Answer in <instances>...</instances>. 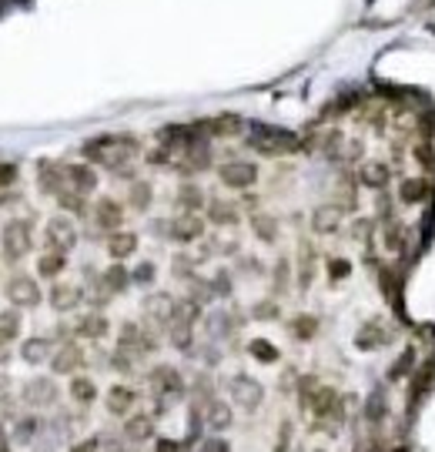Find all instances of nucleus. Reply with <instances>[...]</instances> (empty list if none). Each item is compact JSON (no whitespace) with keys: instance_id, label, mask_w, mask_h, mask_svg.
<instances>
[{"instance_id":"46","label":"nucleus","mask_w":435,"mask_h":452,"mask_svg":"<svg viewBox=\"0 0 435 452\" xmlns=\"http://www.w3.org/2000/svg\"><path fill=\"white\" fill-rule=\"evenodd\" d=\"M157 452H181V446H178V442L161 439V442H157Z\"/></svg>"},{"instance_id":"44","label":"nucleus","mask_w":435,"mask_h":452,"mask_svg":"<svg viewBox=\"0 0 435 452\" xmlns=\"http://www.w3.org/2000/svg\"><path fill=\"white\" fill-rule=\"evenodd\" d=\"M13 178H17V168L13 165H0V188H7Z\"/></svg>"},{"instance_id":"45","label":"nucleus","mask_w":435,"mask_h":452,"mask_svg":"<svg viewBox=\"0 0 435 452\" xmlns=\"http://www.w3.org/2000/svg\"><path fill=\"white\" fill-rule=\"evenodd\" d=\"M201 452H228V446H225V442H218V439H211V442L201 446Z\"/></svg>"},{"instance_id":"6","label":"nucleus","mask_w":435,"mask_h":452,"mask_svg":"<svg viewBox=\"0 0 435 452\" xmlns=\"http://www.w3.org/2000/svg\"><path fill=\"white\" fill-rule=\"evenodd\" d=\"M218 178H221V184H228L234 191H248L258 181V168L248 165V161H228V165L218 168Z\"/></svg>"},{"instance_id":"22","label":"nucleus","mask_w":435,"mask_h":452,"mask_svg":"<svg viewBox=\"0 0 435 452\" xmlns=\"http://www.w3.org/2000/svg\"><path fill=\"white\" fill-rule=\"evenodd\" d=\"M311 278H315V248L302 238V245H298V288H308Z\"/></svg>"},{"instance_id":"28","label":"nucleus","mask_w":435,"mask_h":452,"mask_svg":"<svg viewBox=\"0 0 435 452\" xmlns=\"http://www.w3.org/2000/svg\"><path fill=\"white\" fill-rule=\"evenodd\" d=\"M67 265V255L64 251H44L37 258V275H44V278H57L61 271H64Z\"/></svg>"},{"instance_id":"31","label":"nucleus","mask_w":435,"mask_h":452,"mask_svg":"<svg viewBox=\"0 0 435 452\" xmlns=\"http://www.w3.org/2000/svg\"><path fill=\"white\" fill-rule=\"evenodd\" d=\"M288 328H292L294 338L308 342V338H315V332H318V319L315 315H294L292 322H288Z\"/></svg>"},{"instance_id":"2","label":"nucleus","mask_w":435,"mask_h":452,"mask_svg":"<svg viewBox=\"0 0 435 452\" xmlns=\"http://www.w3.org/2000/svg\"><path fill=\"white\" fill-rule=\"evenodd\" d=\"M30 251V221L27 218H13L4 228V255L11 261H20Z\"/></svg>"},{"instance_id":"16","label":"nucleus","mask_w":435,"mask_h":452,"mask_svg":"<svg viewBox=\"0 0 435 452\" xmlns=\"http://www.w3.org/2000/svg\"><path fill=\"white\" fill-rule=\"evenodd\" d=\"M64 178L71 181V188L81 194H88L97 188V174H94L90 165H64Z\"/></svg>"},{"instance_id":"27","label":"nucleus","mask_w":435,"mask_h":452,"mask_svg":"<svg viewBox=\"0 0 435 452\" xmlns=\"http://www.w3.org/2000/svg\"><path fill=\"white\" fill-rule=\"evenodd\" d=\"M20 355H24L30 365H40V362L54 359L51 355V338H27L24 349H20Z\"/></svg>"},{"instance_id":"43","label":"nucleus","mask_w":435,"mask_h":452,"mask_svg":"<svg viewBox=\"0 0 435 452\" xmlns=\"http://www.w3.org/2000/svg\"><path fill=\"white\" fill-rule=\"evenodd\" d=\"M134 282H154V265L151 261H144L141 268L134 271Z\"/></svg>"},{"instance_id":"33","label":"nucleus","mask_w":435,"mask_h":452,"mask_svg":"<svg viewBox=\"0 0 435 452\" xmlns=\"http://www.w3.org/2000/svg\"><path fill=\"white\" fill-rule=\"evenodd\" d=\"M251 228H255V234L261 242H275V238H278V218H271V215H261V211H258L255 218H251Z\"/></svg>"},{"instance_id":"34","label":"nucleus","mask_w":435,"mask_h":452,"mask_svg":"<svg viewBox=\"0 0 435 452\" xmlns=\"http://www.w3.org/2000/svg\"><path fill=\"white\" fill-rule=\"evenodd\" d=\"M128 205L134 208V211H144V208L151 205V184H148V181H134V184H131Z\"/></svg>"},{"instance_id":"8","label":"nucleus","mask_w":435,"mask_h":452,"mask_svg":"<svg viewBox=\"0 0 435 452\" xmlns=\"http://www.w3.org/2000/svg\"><path fill=\"white\" fill-rule=\"evenodd\" d=\"M7 298H11L17 309H30V305L40 302V288L30 275H13L11 282H7Z\"/></svg>"},{"instance_id":"9","label":"nucleus","mask_w":435,"mask_h":452,"mask_svg":"<svg viewBox=\"0 0 435 452\" xmlns=\"http://www.w3.org/2000/svg\"><path fill=\"white\" fill-rule=\"evenodd\" d=\"M151 388L161 396V399H178L181 392H184V379H181L178 369L157 365V369L151 372Z\"/></svg>"},{"instance_id":"19","label":"nucleus","mask_w":435,"mask_h":452,"mask_svg":"<svg viewBox=\"0 0 435 452\" xmlns=\"http://www.w3.org/2000/svg\"><path fill=\"white\" fill-rule=\"evenodd\" d=\"M107 328H111V322L104 319L101 311H90V315H81L74 325V332L81 338H104L107 335Z\"/></svg>"},{"instance_id":"40","label":"nucleus","mask_w":435,"mask_h":452,"mask_svg":"<svg viewBox=\"0 0 435 452\" xmlns=\"http://www.w3.org/2000/svg\"><path fill=\"white\" fill-rule=\"evenodd\" d=\"M37 419H24V422H17V429H13V442H30V436L37 432Z\"/></svg>"},{"instance_id":"48","label":"nucleus","mask_w":435,"mask_h":452,"mask_svg":"<svg viewBox=\"0 0 435 452\" xmlns=\"http://www.w3.org/2000/svg\"><path fill=\"white\" fill-rule=\"evenodd\" d=\"M0 452H7V436H4V429H0Z\"/></svg>"},{"instance_id":"18","label":"nucleus","mask_w":435,"mask_h":452,"mask_svg":"<svg viewBox=\"0 0 435 452\" xmlns=\"http://www.w3.org/2000/svg\"><path fill=\"white\" fill-rule=\"evenodd\" d=\"M97 285H101V292L107 298L111 295H121L124 288L131 285V275L124 271V265H111V268L104 271V275H97Z\"/></svg>"},{"instance_id":"25","label":"nucleus","mask_w":435,"mask_h":452,"mask_svg":"<svg viewBox=\"0 0 435 452\" xmlns=\"http://www.w3.org/2000/svg\"><path fill=\"white\" fill-rule=\"evenodd\" d=\"M151 432H154V419H151V415H131L128 422H124V439H131V442L151 439Z\"/></svg>"},{"instance_id":"4","label":"nucleus","mask_w":435,"mask_h":452,"mask_svg":"<svg viewBox=\"0 0 435 452\" xmlns=\"http://www.w3.org/2000/svg\"><path fill=\"white\" fill-rule=\"evenodd\" d=\"M228 392H231V399L238 402L242 409H248V412H255L258 405H261V399H265L261 382H255L251 375H234L228 382Z\"/></svg>"},{"instance_id":"49","label":"nucleus","mask_w":435,"mask_h":452,"mask_svg":"<svg viewBox=\"0 0 435 452\" xmlns=\"http://www.w3.org/2000/svg\"><path fill=\"white\" fill-rule=\"evenodd\" d=\"M7 355H11V349H7V345H0V362H7Z\"/></svg>"},{"instance_id":"23","label":"nucleus","mask_w":435,"mask_h":452,"mask_svg":"<svg viewBox=\"0 0 435 452\" xmlns=\"http://www.w3.org/2000/svg\"><path fill=\"white\" fill-rule=\"evenodd\" d=\"M67 392H71V399H74L77 405H90V402L97 399V386H94L90 375H74Z\"/></svg>"},{"instance_id":"39","label":"nucleus","mask_w":435,"mask_h":452,"mask_svg":"<svg viewBox=\"0 0 435 452\" xmlns=\"http://www.w3.org/2000/svg\"><path fill=\"white\" fill-rule=\"evenodd\" d=\"M251 315L261 319V322H275V319L282 315V309H278V302H275V298H265V302H258L255 309H251Z\"/></svg>"},{"instance_id":"10","label":"nucleus","mask_w":435,"mask_h":452,"mask_svg":"<svg viewBox=\"0 0 435 452\" xmlns=\"http://www.w3.org/2000/svg\"><path fill=\"white\" fill-rule=\"evenodd\" d=\"M342 221H345V211L335 205H321L311 211V232L315 234H335L338 228H342Z\"/></svg>"},{"instance_id":"3","label":"nucleus","mask_w":435,"mask_h":452,"mask_svg":"<svg viewBox=\"0 0 435 452\" xmlns=\"http://www.w3.org/2000/svg\"><path fill=\"white\" fill-rule=\"evenodd\" d=\"M167 232V238L171 242H181V245H191V242H198L201 234H205V221L198 218V215H188V211H181L178 218H171L167 225H161Z\"/></svg>"},{"instance_id":"38","label":"nucleus","mask_w":435,"mask_h":452,"mask_svg":"<svg viewBox=\"0 0 435 452\" xmlns=\"http://www.w3.org/2000/svg\"><path fill=\"white\" fill-rule=\"evenodd\" d=\"M412 155H415V161L422 165V168H429V171H435V148H432V141H419L415 148H412Z\"/></svg>"},{"instance_id":"24","label":"nucleus","mask_w":435,"mask_h":452,"mask_svg":"<svg viewBox=\"0 0 435 452\" xmlns=\"http://www.w3.org/2000/svg\"><path fill=\"white\" fill-rule=\"evenodd\" d=\"M242 128V117L234 114H221V117H211V121H205L201 124V134H215V138H228V134H234V131Z\"/></svg>"},{"instance_id":"30","label":"nucleus","mask_w":435,"mask_h":452,"mask_svg":"<svg viewBox=\"0 0 435 452\" xmlns=\"http://www.w3.org/2000/svg\"><path fill=\"white\" fill-rule=\"evenodd\" d=\"M208 221L215 225H234L238 221V205H228V201H208Z\"/></svg>"},{"instance_id":"13","label":"nucleus","mask_w":435,"mask_h":452,"mask_svg":"<svg viewBox=\"0 0 435 452\" xmlns=\"http://www.w3.org/2000/svg\"><path fill=\"white\" fill-rule=\"evenodd\" d=\"M432 198V178H402L398 181V201L402 205H422Z\"/></svg>"},{"instance_id":"7","label":"nucleus","mask_w":435,"mask_h":452,"mask_svg":"<svg viewBox=\"0 0 435 452\" xmlns=\"http://www.w3.org/2000/svg\"><path fill=\"white\" fill-rule=\"evenodd\" d=\"M385 345H388V325H385L382 319H369V322L355 332V349L379 352V349H385Z\"/></svg>"},{"instance_id":"20","label":"nucleus","mask_w":435,"mask_h":452,"mask_svg":"<svg viewBox=\"0 0 435 452\" xmlns=\"http://www.w3.org/2000/svg\"><path fill=\"white\" fill-rule=\"evenodd\" d=\"M84 302V292L77 288V285H54L51 288V305L57 311H71V309H77Z\"/></svg>"},{"instance_id":"37","label":"nucleus","mask_w":435,"mask_h":452,"mask_svg":"<svg viewBox=\"0 0 435 452\" xmlns=\"http://www.w3.org/2000/svg\"><path fill=\"white\" fill-rule=\"evenodd\" d=\"M248 352H251L258 362H278V349H275L271 342H265V338H255V342L248 345Z\"/></svg>"},{"instance_id":"14","label":"nucleus","mask_w":435,"mask_h":452,"mask_svg":"<svg viewBox=\"0 0 435 452\" xmlns=\"http://www.w3.org/2000/svg\"><path fill=\"white\" fill-rule=\"evenodd\" d=\"M121 221H124V208L117 205L114 198H101V201L94 205V225H97V228H104V232H117Z\"/></svg>"},{"instance_id":"36","label":"nucleus","mask_w":435,"mask_h":452,"mask_svg":"<svg viewBox=\"0 0 435 452\" xmlns=\"http://www.w3.org/2000/svg\"><path fill=\"white\" fill-rule=\"evenodd\" d=\"M371 234H375V221L371 218H355L352 221V238L359 245H371Z\"/></svg>"},{"instance_id":"11","label":"nucleus","mask_w":435,"mask_h":452,"mask_svg":"<svg viewBox=\"0 0 435 452\" xmlns=\"http://www.w3.org/2000/svg\"><path fill=\"white\" fill-rule=\"evenodd\" d=\"M359 184H365L371 191H385L392 184V165H385V161H365L359 168Z\"/></svg>"},{"instance_id":"29","label":"nucleus","mask_w":435,"mask_h":452,"mask_svg":"<svg viewBox=\"0 0 435 452\" xmlns=\"http://www.w3.org/2000/svg\"><path fill=\"white\" fill-rule=\"evenodd\" d=\"M178 205H181V211L194 215V211H201V208H205V194H201L198 184H181L178 188Z\"/></svg>"},{"instance_id":"42","label":"nucleus","mask_w":435,"mask_h":452,"mask_svg":"<svg viewBox=\"0 0 435 452\" xmlns=\"http://www.w3.org/2000/svg\"><path fill=\"white\" fill-rule=\"evenodd\" d=\"M288 278H292V268H288V261H278V268H275V295H285V288H288Z\"/></svg>"},{"instance_id":"26","label":"nucleus","mask_w":435,"mask_h":452,"mask_svg":"<svg viewBox=\"0 0 435 452\" xmlns=\"http://www.w3.org/2000/svg\"><path fill=\"white\" fill-rule=\"evenodd\" d=\"M231 419H234V415H231V405H228V402H221V399L208 402L205 422H208L211 429H218V432H221V429H228V426H231Z\"/></svg>"},{"instance_id":"47","label":"nucleus","mask_w":435,"mask_h":452,"mask_svg":"<svg viewBox=\"0 0 435 452\" xmlns=\"http://www.w3.org/2000/svg\"><path fill=\"white\" fill-rule=\"evenodd\" d=\"M94 449H97V442L90 439V442H81V446H77L74 452H94Z\"/></svg>"},{"instance_id":"5","label":"nucleus","mask_w":435,"mask_h":452,"mask_svg":"<svg viewBox=\"0 0 435 452\" xmlns=\"http://www.w3.org/2000/svg\"><path fill=\"white\" fill-rule=\"evenodd\" d=\"M44 238H47V251H71V248L77 245V228L74 221L64 218V215H57V218L47 221V232H44Z\"/></svg>"},{"instance_id":"21","label":"nucleus","mask_w":435,"mask_h":452,"mask_svg":"<svg viewBox=\"0 0 435 452\" xmlns=\"http://www.w3.org/2000/svg\"><path fill=\"white\" fill-rule=\"evenodd\" d=\"M107 251H111V258H131L134 251H138V234L134 232H111L107 238Z\"/></svg>"},{"instance_id":"15","label":"nucleus","mask_w":435,"mask_h":452,"mask_svg":"<svg viewBox=\"0 0 435 452\" xmlns=\"http://www.w3.org/2000/svg\"><path fill=\"white\" fill-rule=\"evenodd\" d=\"M24 402L27 405H54L57 402V386H54L51 379H34V382H27L24 388Z\"/></svg>"},{"instance_id":"32","label":"nucleus","mask_w":435,"mask_h":452,"mask_svg":"<svg viewBox=\"0 0 435 452\" xmlns=\"http://www.w3.org/2000/svg\"><path fill=\"white\" fill-rule=\"evenodd\" d=\"M20 335V315L17 311H0V345H11Z\"/></svg>"},{"instance_id":"35","label":"nucleus","mask_w":435,"mask_h":452,"mask_svg":"<svg viewBox=\"0 0 435 452\" xmlns=\"http://www.w3.org/2000/svg\"><path fill=\"white\" fill-rule=\"evenodd\" d=\"M57 201H61V208L74 211V215H84V211H88V201H84V194L74 191V188H64V191L57 194Z\"/></svg>"},{"instance_id":"1","label":"nucleus","mask_w":435,"mask_h":452,"mask_svg":"<svg viewBox=\"0 0 435 452\" xmlns=\"http://www.w3.org/2000/svg\"><path fill=\"white\" fill-rule=\"evenodd\" d=\"M248 148L258 151L265 157H278V155H292L302 148V141L294 138L292 131H282V128H268V124H251L248 131Z\"/></svg>"},{"instance_id":"17","label":"nucleus","mask_w":435,"mask_h":452,"mask_svg":"<svg viewBox=\"0 0 435 452\" xmlns=\"http://www.w3.org/2000/svg\"><path fill=\"white\" fill-rule=\"evenodd\" d=\"M138 405V392L131 386H114L107 392V412L111 415H128Z\"/></svg>"},{"instance_id":"12","label":"nucleus","mask_w":435,"mask_h":452,"mask_svg":"<svg viewBox=\"0 0 435 452\" xmlns=\"http://www.w3.org/2000/svg\"><path fill=\"white\" fill-rule=\"evenodd\" d=\"M81 365H84V349H81L77 342H64L51 359V369L57 375H71V372H77Z\"/></svg>"},{"instance_id":"41","label":"nucleus","mask_w":435,"mask_h":452,"mask_svg":"<svg viewBox=\"0 0 435 452\" xmlns=\"http://www.w3.org/2000/svg\"><path fill=\"white\" fill-rule=\"evenodd\" d=\"M348 275H352L348 258H332L328 261V278H332V282H342V278H348Z\"/></svg>"}]
</instances>
